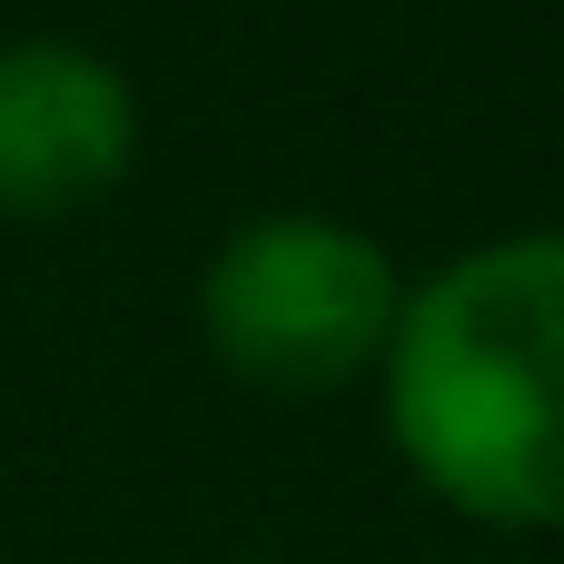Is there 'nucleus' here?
I'll list each match as a JSON object with an SVG mask.
<instances>
[{
    "label": "nucleus",
    "mask_w": 564,
    "mask_h": 564,
    "mask_svg": "<svg viewBox=\"0 0 564 564\" xmlns=\"http://www.w3.org/2000/svg\"><path fill=\"white\" fill-rule=\"evenodd\" d=\"M397 268L377 238L337 218H258L198 278V327L238 387L268 397H337L397 337Z\"/></svg>",
    "instance_id": "f03ea898"
},
{
    "label": "nucleus",
    "mask_w": 564,
    "mask_h": 564,
    "mask_svg": "<svg viewBox=\"0 0 564 564\" xmlns=\"http://www.w3.org/2000/svg\"><path fill=\"white\" fill-rule=\"evenodd\" d=\"M139 149L129 79L79 40H10L0 50V208L69 218L79 198L119 188Z\"/></svg>",
    "instance_id": "7ed1b4c3"
},
{
    "label": "nucleus",
    "mask_w": 564,
    "mask_h": 564,
    "mask_svg": "<svg viewBox=\"0 0 564 564\" xmlns=\"http://www.w3.org/2000/svg\"><path fill=\"white\" fill-rule=\"evenodd\" d=\"M387 436L476 525H564V228L466 248L387 337Z\"/></svg>",
    "instance_id": "f257e3e1"
}]
</instances>
